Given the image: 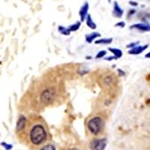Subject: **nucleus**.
Masks as SVG:
<instances>
[{"instance_id":"obj_6","label":"nucleus","mask_w":150,"mask_h":150,"mask_svg":"<svg viewBox=\"0 0 150 150\" xmlns=\"http://www.w3.org/2000/svg\"><path fill=\"white\" fill-rule=\"evenodd\" d=\"M124 14V10L120 7V5H119L116 1L113 2V6H112V16L116 18H122Z\"/></svg>"},{"instance_id":"obj_25","label":"nucleus","mask_w":150,"mask_h":150,"mask_svg":"<svg viewBox=\"0 0 150 150\" xmlns=\"http://www.w3.org/2000/svg\"><path fill=\"white\" fill-rule=\"evenodd\" d=\"M117 71H118V72H119V74H120V76H124V75L125 74V72L123 71H122L121 69H120V68H119Z\"/></svg>"},{"instance_id":"obj_19","label":"nucleus","mask_w":150,"mask_h":150,"mask_svg":"<svg viewBox=\"0 0 150 150\" xmlns=\"http://www.w3.org/2000/svg\"><path fill=\"white\" fill-rule=\"evenodd\" d=\"M139 41H136V42H132V43H130V44H128V45L126 46L127 48H130V49H131V48L137 46V45H139Z\"/></svg>"},{"instance_id":"obj_8","label":"nucleus","mask_w":150,"mask_h":150,"mask_svg":"<svg viewBox=\"0 0 150 150\" xmlns=\"http://www.w3.org/2000/svg\"><path fill=\"white\" fill-rule=\"evenodd\" d=\"M131 29H137L140 32H150V24L147 23H140L133 24L131 26Z\"/></svg>"},{"instance_id":"obj_21","label":"nucleus","mask_w":150,"mask_h":150,"mask_svg":"<svg viewBox=\"0 0 150 150\" xmlns=\"http://www.w3.org/2000/svg\"><path fill=\"white\" fill-rule=\"evenodd\" d=\"M2 145L3 146H5V148L6 149H7V150L11 149L12 148V146L11 145H8V144H6V143H2Z\"/></svg>"},{"instance_id":"obj_4","label":"nucleus","mask_w":150,"mask_h":150,"mask_svg":"<svg viewBox=\"0 0 150 150\" xmlns=\"http://www.w3.org/2000/svg\"><path fill=\"white\" fill-rule=\"evenodd\" d=\"M107 145V140L104 138L96 139L91 141L89 148L91 150H104Z\"/></svg>"},{"instance_id":"obj_17","label":"nucleus","mask_w":150,"mask_h":150,"mask_svg":"<svg viewBox=\"0 0 150 150\" xmlns=\"http://www.w3.org/2000/svg\"><path fill=\"white\" fill-rule=\"evenodd\" d=\"M107 53H108V52L104 50H101V51H99L97 53V55L96 56V59H102L103 57H104L107 55Z\"/></svg>"},{"instance_id":"obj_18","label":"nucleus","mask_w":150,"mask_h":150,"mask_svg":"<svg viewBox=\"0 0 150 150\" xmlns=\"http://www.w3.org/2000/svg\"><path fill=\"white\" fill-rule=\"evenodd\" d=\"M40 150H56V148H55L54 146L51 145V144H47V145L42 147Z\"/></svg>"},{"instance_id":"obj_20","label":"nucleus","mask_w":150,"mask_h":150,"mask_svg":"<svg viewBox=\"0 0 150 150\" xmlns=\"http://www.w3.org/2000/svg\"><path fill=\"white\" fill-rule=\"evenodd\" d=\"M125 26V23L124 21H120V22L116 23L115 24V27H120V28H124Z\"/></svg>"},{"instance_id":"obj_3","label":"nucleus","mask_w":150,"mask_h":150,"mask_svg":"<svg viewBox=\"0 0 150 150\" xmlns=\"http://www.w3.org/2000/svg\"><path fill=\"white\" fill-rule=\"evenodd\" d=\"M56 90L54 88H47L41 93L40 100L44 104H50L56 97Z\"/></svg>"},{"instance_id":"obj_27","label":"nucleus","mask_w":150,"mask_h":150,"mask_svg":"<svg viewBox=\"0 0 150 150\" xmlns=\"http://www.w3.org/2000/svg\"><path fill=\"white\" fill-rule=\"evenodd\" d=\"M69 150H80V149H77V148H72V149H70Z\"/></svg>"},{"instance_id":"obj_2","label":"nucleus","mask_w":150,"mask_h":150,"mask_svg":"<svg viewBox=\"0 0 150 150\" xmlns=\"http://www.w3.org/2000/svg\"><path fill=\"white\" fill-rule=\"evenodd\" d=\"M104 119L101 116H96L88 120L87 128L93 135H98L104 130Z\"/></svg>"},{"instance_id":"obj_22","label":"nucleus","mask_w":150,"mask_h":150,"mask_svg":"<svg viewBox=\"0 0 150 150\" xmlns=\"http://www.w3.org/2000/svg\"><path fill=\"white\" fill-rule=\"evenodd\" d=\"M129 5H131V6H133V7H137V6L138 5V3L137 2H135V1H130Z\"/></svg>"},{"instance_id":"obj_23","label":"nucleus","mask_w":150,"mask_h":150,"mask_svg":"<svg viewBox=\"0 0 150 150\" xmlns=\"http://www.w3.org/2000/svg\"><path fill=\"white\" fill-rule=\"evenodd\" d=\"M104 59L107 60V61H112V60L116 59L115 58L114 56H108V57H106V58Z\"/></svg>"},{"instance_id":"obj_1","label":"nucleus","mask_w":150,"mask_h":150,"mask_svg":"<svg viewBox=\"0 0 150 150\" xmlns=\"http://www.w3.org/2000/svg\"><path fill=\"white\" fill-rule=\"evenodd\" d=\"M47 134L45 127L41 123H36L33 125L29 132V137L31 142L34 145L38 146L46 140Z\"/></svg>"},{"instance_id":"obj_12","label":"nucleus","mask_w":150,"mask_h":150,"mask_svg":"<svg viewBox=\"0 0 150 150\" xmlns=\"http://www.w3.org/2000/svg\"><path fill=\"white\" fill-rule=\"evenodd\" d=\"M112 42V38H99L95 41L96 45H110Z\"/></svg>"},{"instance_id":"obj_28","label":"nucleus","mask_w":150,"mask_h":150,"mask_svg":"<svg viewBox=\"0 0 150 150\" xmlns=\"http://www.w3.org/2000/svg\"><path fill=\"white\" fill-rule=\"evenodd\" d=\"M108 2H109V3H110V2H111V0H108Z\"/></svg>"},{"instance_id":"obj_13","label":"nucleus","mask_w":150,"mask_h":150,"mask_svg":"<svg viewBox=\"0 0 150 150\" xmlns=\"http://www.w3.org/2000/svg\"><path fill=\"white\" fill-rule=\"evenodd\" d=\"M108 50H110V52H111L113 54V56H115V58L116 59L121 58L122 56V51L120 49H119V48L108 47Z\"/></svg>"},{"instance_id":"obj_5","label":"nucleus","mask_w":150,"mask_h":150,"mask_svg":"<svg viewBox=\"0 0 150 150\" xmlns=\"http://www.w3.org/2000/svg\"><path fill=\"white\" fill-rule=\"evenodd\" d=\"M89 9V4L88 2H85L83 5L80 7V11H79V16H80V22L83 23L86 21L87 16H88V12Z\"/></svg>"},{"instance_id":"obj_16","label":"nucleus","mask_w":150,"mask_h":150,"mask_svg":"<svg viewBox=\"0 0 150 150\" xmlns=\"http://www.w3.org/2000/svg\"><path fill=\"white\" fill-rule=\"evenodd\" d=\"M81 23H82L80 22V21H77V22H76L75 23H73L71 24V25H70L68 28L69 29V30H70L71 33L72 32H76V31H77L80 28Z\"/></svg>"},{"instance_id":"obj_14","label":"nucleus","mask_w":150,"mask_h":150,"mask_svg":"<svg viewBox=\"0 0 150 150\" xmlns=\"http://www.w3.org/2000/svg\"><path fill=\"white\" fill-rule=\"evenodd\" d=\"M103 84H104V86L106 87H110L112 85L113 82H114V80L112 78V75H108L107 77H105L103 80Z\"/></svg>"},{"instance_id":"obj_24","label":"nucleus","mask_w":150,"mask_h":150,"mask_svg":"<svg viewBox=\"0 0 150 150\" xmlns=\"http://www.w3.org/2000/svg\"><path fill=\"white\" fill-rule=\"evenodd\" d=\"M135 12H136V11H135L134 9H131V10H130L129 11H128V15H129V16H133L134 14H135Z\"/></svg>"},{"instance_id":"obj_11","label":"nucleus","mask_w":150,"mask_h":150,"mask_svg":"<svg viewBox=\"0 0 150 150\" xmlns=\"http://www.w3.org/2000/svg\"><path fill=\"white\" fill-rule=\"evenodd\" d=\"M86 26L89 28V29H92V30H95L97 28V25L95 22H94L93 19H92V16L90 14H88L86 19Z\"/></svg>"},{"instance_id":"obj_26","label":"nucleus","mask_w":150,"mask_h":150,"mask_svg":"<svg viewBox=\"0 0 150 150\" xmlns=\"http://www.w3.org/2000/svg\"><path fill=\"white\" fill-rule=\"evenodd\" d=\"M145 57H146V58L150 59V52H149L148 53H146V54L145 55Z\"/></svg>"},{"instance_id":"obj_10","label":"nucleus","mask_w":150,"mask_h":150,"mask_svg":"<svg viewBox=\"0 0 150 150\" xmlns=\"http://www.w3.org/2000/svg\"><path fill=\"white\" fill-rule=\"evenodd\" d=\"M101 37V34L99 33H97V32H93V33H91L89 34H87L85 35V39L86 41L89 44H91V43L93 42L96 38H98Z\"/></svg>"},{"instance_id":"obj_7","label":"nucleus","mask_w":150,"mask_h":150,"mask_svg":"<svg viewBox=\"0 0 150 150\" xmlns=\"http://www.w3.org/2000/svg\"><path fill=\"white\" fill-rule=\"evenodd\" d=\"M149 47L148 45H137V46L131 48L128 50V54L130 55H139L140 53H143V51H145Z\"/></svg>"},{"instance_id":"obj_9","label":"nucleus","mask_w":150,"mask_h":150,"mask_svg":"<svg viewBox=\"0 0 150 150\" xmlns=\"http://www.w3.org/2000/svg\"><path fill=\"white\" fill-rule=\"evenodd\" d=\"M26 123H27V119L26 118V116H23V115L20 116L17 120V125H16V131L20 132V131H23L26 127Z\"/></svg>"},{"instance_id":"obj_15","label":"nucleus","mask_w":150,"mask_h":150,"mask_svg":"<svg viewBox=\"0 0 150 150\" xmlns=\"http://www.w3.org/2000/svg\"><path fill=\"white\" fill-rule=\"evenodd\" d=\"M58 31L59 32V33H61L62 35H66V36L70 35L71 33V32L69 30V29H68V27H65V26H59Z\"/></svg>"}]
</instances>
